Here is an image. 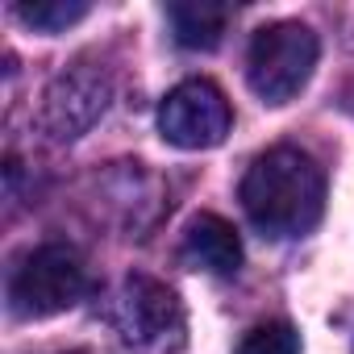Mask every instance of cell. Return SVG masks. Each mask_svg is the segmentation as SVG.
<instances>
[{"label":"cell","instance_id":"6da1fadb","mask_svg":"<svg viewBox=\"0 0 354 354\" xmlns=\"http://www.w3.org/2000/svg\"><path fill=\"white\" fill-rule=\"evenodd\" d=\"M242 209L267 238H300L325 213V171L300 146H271L242 180Z\"/></svg>","mask_w":354,"mask_h":354},{"label":"cell","instance_id":"7a4b0ae2","mask_svg":"<svg viewBox=\"0 0 354 354\" xmlns=\"http://www.w3.org/2000/svg\"><path fill=\"white\" fill-rule=\"evenodd\" d=\"M88 296V267L63 242L34 246L9 275V308L17 317H55Z\"/></svg>","mask_w":354,"mask_h":354},{"label":"cell","instance_id":"3957f363","mask_svg":"<svg viewBox=\"0 0 354 354\" xmlns=\"http://www.w3.org/2000/svg\"><path fill=\"white\" fill-rule=\"evenodd\" d=\"M317 55H321V42L308 26L300 21L263 26L246 50V80L267 104H288L313 80Z\"/></svg>","mask_w":354,"mask_h":354},{"label":"cell","instance_id":"277c9868","mask_svg":"<svg viewBox=\"0 0 354 354\" xmlns=\"http://www.w3.org/2000/svg\"><path fill=\"white\" fill-rule=\"evenodd\" d=\"M117 333L138 350H171L184 342V308L175 292L150 275H129L113 300Z\"/></svg>","mask_w":354,"mask_h":354},{"label":"cell","instance_id":"5b68a950","mask_svg":"<svg viewBox=\"0 0 354 354\" xmlns=\"http://www.w3.org/2000/svg\"><path fill=\"white\" fill-rule=\"evenodd\" d=\"M230 100L217 84L209 80H184L175 84L162 104H158V129L171 146L180 150H209V146H221L225 133H230Z\"/></svg>","mask_w":354,"mask_h":354},{"label":"cell","instance_id":"8992f818","mask_svg":"<svg viewBox=\"0 0 354 354\" xmlns=\"http://www.w3.org/2000/svg\"><path fill=\"white\" fill-rule=\"evenodd\" d=\"M184 263L196 267V271H209L217 279H230L242 267L238 230L225 217H217V213H201L188 225V234H184Z\"/></svg>","mask_w":354,"mask_h":354},{"label":"cell","instance_id":"52a82bcc","mask_svg":"<svg viewBox=\"0 0 354 354\" xmlns=\"http://www.w3.org/2000/svg\"><path fill=\"white\" fill-rule=\"evenodd\" d=\"M104 80L96 75H63L50 92V104H46V117H50V129L59 138H75L80 129H88L100 113H104Z\"/></svg>","mask_w":354,"mask_h":354},{"label":"cell","instance_id":"ba28073f","mask_svg":"<svg viewBox=\"0 0 354 354\" xmlns=\"http://www.w3.org/2000/svg\"><path fill=\"white\" fill-rule=\"evenodd\" d=\"M167 17H171L175 42H180L184 50H217L234 9L230 5H213V0H184V5H171Z\"/></svg>","mask_w":354,"mask_h":354},{"label":"cell","instance_id":"9c48e42d","mask_svg":"<svg viewBox=\"0 0 354 354\" xmlns=\"http://www.w3.org/2000/svg\"><path fill=\"white\" fill-rule=\"evenodd\" d=\"M17 17L38 34H63L67 26L88 17V5L84 0H34V5H17Z\"/></svg>","mask_w":354,"mask_h":354},{"label":"cell","instance_id":"30bf717a","mask_svg":"<svg viewBox=\"0 0 354 354\" xmlns=\"http://www.w3.org/2000/svg\"><path fill=\"white\" fill-rule=\"evenodd\" d=\"M238 354H300V333L288 321H267L242 337Z\"/></svg>","mask_w":354,"mask_h":354}]
</instances>
